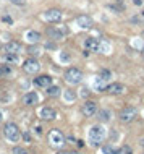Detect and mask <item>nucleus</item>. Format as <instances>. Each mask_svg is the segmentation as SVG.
<instances>
[{"label":"nucleus","instance_id":"nucleus-17","mask_svg":"<svg viewBox=\"0 0 144 154\" xmlns=\"http://www.w3.org/2000/svg\"><path fill=\"white\" fill-rule=\"evenodd\" d=\"M84 46H86V49L91 50V52H97V50H99V39L87 37L86 42H84Z\"/></svg>","mask_w":144,"mask_h":154},{"label":"nucleus","instance_id":"nucleus-30","mask_svg":"<svg viewBox=\"0 0 144 154\" xmlns=\"http://www.w3.org/2000/svg\"><path fill=\"white\" fill-rule=\"evenodd\" d=\"M122 154H131V149H130V148H126V146H125V148L122 149Z\"/></svg>","mask_w":144,"mask_h":154},{"label":"nucleus","instance_id":"nucleus-24","mask_svg":"<svg viewBox=\"0 0 144 154\" xmlns=\"http://www.w3.org/2000/svg\"><path fill=\"white\" fill-rule=\"evenodd\" d=\"M11 75V67L10 65H0V76H8Z\"/></svg>","mask_w":144,"mask_h":154},{"label":"nucleus","instance_id":"nucleus-8","mask_svg":"<svg viewBox=\"0 0 144 154\" xmlns=\"http://www.w3.org/2000/svg\"><path fill=\"white\" fill-rule=\"evenodd\" d=\"M81 112L84 117H94L97 114V102L94 101H86L81 107Z\"/></svg>","mask_w":144,"mask_h":154},{"label":"nucleus","instance_id":"nucleus-3","mask_svg":"<svg viewBox=\"0 0 144 154\" xmlns=\"http://www.w3.org/2000/svg\"><path fill=\"white\" fill-rule=\"evenodd\" d=\"M47 140H49L50 148L54 149H60L63 144H65V136L60 130H50L49 135H47Z\"/></svg>","mask_w":144,"mask_h":154},{"label":"nucleus","instance_id":"nucleus-23","mask_svg":"<svg viewBox=\"0 0 144 154\" xmlns=\"http://www.w3.org/2000/svg\"><path fill=\"white\" fill-rule=\"evenodd\" d=\"M5 60L8 64H18L19 57H18V54H5Z\"/></svg>","mask_w":144,"mask_h":154},{"label":"nucleus","instance_id":"nucleus-33","mask_svg":"<svg viewBox=\"0 0 144 154\" xmlns=\"http://www.w3.org/2000/svg\"><path fill=\"white\" fill-rule=\"evenodd\" d=\"M139 144H141V146H143V148H144V138H143V140H141V141H139Z\"/></svg>","mask_w":144,"mask_h":154},{"label":"nucleus","instance_id":"nucleus-5","mask_svg":"<svg viewBox=\"0 0 144 154\" xmlns=\"http://www.w3.org/2000/svg\"><path fill=\"white\" fill-rule=\"evenodd\" d=\"M81 80H83V72L79 68L71 67V68H68L65 72V81L68 84H79Z\"/></svg>","mask_w":144,"mask_h":154},{"label":"nucleus","instance_id":"nucleus-16","mask_svg":"<svg viewBox=\"0 0 144 154\" xmlns=\"http://www.w3.org/2000/svg\"><path fill=\"white\" fill-rule=\"evenodd\" d=\"M25 37L29 44H37V42L41 41V34H39L37 31H26Z\"/></svg>","mask_w":144,"mask_h":154},{"label":"nucleus","instance_id":"nucleus-7","mask_svg":"<svg viewBox=\"0 0 144 154\" xmlns=\"http://www.w3.org/2000/svg\"><path fill=\"white\" fill-rule=\"evenodd\" d=\"M42 16H44L46 21H49V23H57V21L62 19L63 13H62V10H58V8H50V10L44 11Z\"/></svg>","mask_w":144,"mask_h":154},{"label":"nucleus","instance_id":"nucleus-27","mask_svg":"<svg viewBox=\"0 0 144 154\" xmlns=\"http://www.w3.org/2000/svg\"><path fill=\"white\" fill-rule=\"evenodd\" d=\"M13 154H28V151L25 148H19V146H16V148L13 149Z\"/></svg>","mask_w":144,"mask_h":154},{"label":"nucleus","instance_id":"nucleus-37","mask_svg":"<svg viewBox=\"0 0 144 154\" xmlns=\"http://www.w3.org/2000/svg\"><path fill=\"white\" fill-rule=\"evenodd\" d=\"M0 49H2V46H0Z\"/></svg>","mask_w":144,"mask_h":154},{"label":"nucleus","instance_id":"nucleus-9","mask_svg":"<svg viewBox=\"0 0 144 154\" xmlns=\"http://www.w3.org/2000/svg\"><path fill=\"white\" fill-rule=\"evenodd\" d=\"M39 68H41V64H39L36 58H28V60H25V64H23V70H25L26 73H29V75L37 73Z\"/></svg>","mask_w":144,"mask_h":154},{"label":"nucleus","instance_id":"nucleus-12","mask_svg":"<svg viewBox=\"0 0 144 154\" xmlns=\"http://www.w3.org/2000/svg\"><path fill=\"white\" fill-rule=\"evenodd\" d=\"M107 93L112 94V96H120V94L125 93V86L122 84V83H112V84L107 86Z\"/></svg>","mask_w":144,"mask_h":154},{"label":"nucleus","instance_id":"nucleus-19","mask_svg":"<svg viewBox=\"0 0 144 154\" xmlns=\"http://www.w3.org/2000/svg\"><path fill=\"white\" fill-rule=\"evenodd\" d=\"M102 153L104 154H122V149L115 148V146H112V144H104L102 146Z\"/></svg>","mask_w":144,"mask_h":154},{"label":"nucleus","instance_id":"nucleus-10","mask_svg":"<svg viewBox=\"0 0 144 154\" xmlns=\"http://www.w3.org/2000/svg\"><path fill=\"white\" fill-rule=\"evenodd\" d=\"M75 23H76V26H79L81 29H91L93 28V18H89L87 15H79V16L75 19Z\"/></svg>","mask_w":144,"mask_h":154},{"label":"nucleus","instance_id":"nucleus-22","mask_svg":"<svg viewBox=\"0 0 144 154\" xmlns=\"http://www.w3.org/2000/svg\"><path fill=\"white\" fill-rule=\"evenodd\" d=\"M97 52L110 54V44L105 41V39H102V41H99V50H97Z\"/></svg>","mask_w":144,"mask_h":154},{"label":"nucleus","instance_id":"nucleus-11","mask_svg":"<svg viewBox=\"0 0 144 154\" xmlns=\"http://www.w3.org/2000/svg\"><path fill=\"white\" fill-rule=\"evenodd\" d=\"M3 50H5V54H21L23 52V46L19 44V42L11 41V42H8V44L3 46Z\"/></svg>","mask_w":144,"mask_h":154},{"label":"nucleus","instance_id":"nucleus-26","mask_svg":"<svg viewBox=\"0 0 144 154\" xmlns=\"http://www.w3.org/2000/svg\"><path fill=\"white\" fill-rule=\"evenodd\" d=\"M29 54L31 55H39V54H41V49H39V47H36V46H31L29 47Z\"/></svg>","mask_w":144,"mask_h":154},{"label":"nucleus","instance_id":"nucleus-36","mask_svg":"<svg viewBox=\"0 0 144 154\" xmlns=\"http://www.w3.org/2000/svg\"><path fill=\"white\" fill-rule=\"evenodd\" d=\"M143 16H144V11H143Z\"/></svg>","mask_w":144,"mask_h":154},{"label":"nucleus","instance_id":"nucleus-28","mask_svg":"<svg viewBox=\"0 0 144 154\" xmlns=\"http://www.w3.org/2000/svg\"><path fill=\"white\" fill-rule=\"evenodd\" d=\"M60 60H62V62H70V55H68L66 52L60 54Z\"/></svg>","mask_w":144,"mask_h":154},{"label":"nucleus","instance_id":"nucleus-13","mask_svg":"<svg viewBox=\"0 0 144 154\" xmlns=\"http://www.w3.org/2000/svg\"><path fill=\"white\" fill-rule=\"evenodd\" d=\"M39 117L42 118V120H54L55 117H57V112H55L54 107H42L41 112H39Z\"/></svg>","mask_w":144,"mask_h":154},{"label":"nucleus","instance_id":"nucleus-20","mask_svg":"<svg viewBox=\"0 0 144 154\" xmlns=\"http://www.w3.org/2000/svg\"><path fill=\"white\" fill-rule=\"evenodd\" d=\"M63 99H65L66 102L76 101V93H75V91H71V89H65V91H63Z\"/></svg>","mask_w":144,"mask_h":154},{"label":"nucleus","instance_id":"nucleus-14","mask_svg":"<svg viewBox=\"0 0 144 154\" xmlns=\"http://www.w3.org/2000/svg\"><path fill=\"white\" fill-rule=\"evenodd\" d=\"M23 102H25L26 105H37L39 94L34 93V91H29V93H26L25 96H23Z\"/></svg>","mask_w":144,"mask_h":154},{"label":"nucleus","instance_id":"nucleus-18","mask_svg":"<svg viewBox=\"0 0 144 154\" xmlns=\"http://www.w3.org/2000/svg\"><path fill=\"white\" fill-rule=\"evenodd\" d=\"M97 118L102 122V123H107V122H110V118H112V114H110V110H107V109H102V110H99L97 112Z\"/></svg>","mask_w":144,"mask_h":154},{"label":"nucleus","instance_id":"nucleus-2","mask_svg":"<svg viewBox=\"0 0 144 154\" xmlns=\"http://www.w3.org/2000/svg\"><path fill=\"white\" fill-rule=\"evenodd\" d=\"M3 135H5V138L10 143H18V141L21 140V132H19V128L15 123H11V122H8V123L3 127Z\"/></svg>","mask_w":144,"mask_h":154},{"label":"nucleus","instance_id":"nucleus-32","mask_svg":"<svg viewBox=\"0 0 144 154\" xmlns=\"http://www.w3.org/2000/svg\"><path fill=\"white\" fill-rule=\"evenodd\" d=\"M58 154H78V153H71V151H68V153H58Z\"/></svg>","mask_w":144,"mask_h":154},{"label":"nucleus","instance_id":"nucleus-31","mask_svg":"<svg viewBox=\"0 0 144 154\" xmlns=\"http://www.w3.org/2000/svg\"><path fill=\"white\" fill-rule=\"evenodd\" d=\"M13 3H18V5H21V3H25V0H11Z\"/></svg>","mask_w":144,"mask_h":154},{"label":"nucleus","instance_id":"nucleus-6","mask_svg":"<svg viewBox=\"0 0 144 154\" xmlns=\"http://www.w3.org/2000/svg\"><path fill=\"white\" fill-rule=\"evenodd\" d=\"M68 34V28L63 25V26H52L47 29V36H49L52 41H60L63 39V36Z\"/></svg>","mask_w":144,"mask_h":154},{"label":"nucleus","instance_id":"nucleus-34","mask_svg":"<svg viewBox=\"0 0 144 154\" xmlns=\"http://www.w3.org/2000/svg\"><path fill=\"white\" fill-rule=\"evenodd\" d=\"M0 120H2V112H0Z\"/></svg>","mask_w":144,"mask_h":154},{"label":"nucleus","instance_id":"nucleus-15","mask_svg":"<svg viewBox=\"0 0 144 154\" xmlns=\"http://www.w3.org/2000/svg\"><path fill=\"white\" fill-rule=\"evenodd\" d=\"M34 84L37 86V88H49L52 84V78L49 75H41V76H37L34 80Z\"/></svg>","mask_w":144,"mask_h":154},{"label":"nucleus","instance_id":"nucleus-35","mask_svg":"<svg viewBox=\"0 0 144 154\" xmlns=\"http://www.w3.org/2000/svg\"><path fill=\"white\" fill-rule=\"evenodd\" d=\"M143 57H144V50H143Z\"/></svg>","mask_w":144,"mask_h":154},{"label":"nucleus","instance_id":"nucleus-1","mask_svg":"<svg viewBox=\"0 0 144 154\" xmlns=\"http://www.w3.org/2000/svg\"><path fill=\"white\" fill-rule=\"evenodd\" d=\"M105 128L102 127V125H94V127L89 128V132H87V140H89V144L94 146V148H97V146H101L104 143V140H105Z\"/></svg>","mask_w":144,"mask_h":154},{"label":"nucleus","instance_id":"nucleus-21","mask_svg":"<svg viewBox=\"0 0 144 154\" xmlns=\"http://www.w3.org/2000/svg\"><path fill=\"white\" fill-rule=\"evenodd\" d=\"M47 94L52 97H58L60 94H62V89L58 88V86H54V84H50L49 88H47Z\"/></svg>","mask_w":144,"mask_h":154},{"label":"nucleus","instance_id":"nucleus-25","mask_svg":"<svg viewBox=\"0 0 144 154\" xmlns=\"http://www.w3.org/2000/svg\"><path fill=\"white\" fill-rule=\"evenodd\" d=\"M97 76L101 78V80H104V81H109L112 78V73L109 72V70H101V73H99Z\"/></svg>","mask_w":144,"mask_h":154},{"label":"nucleus","instance_id":"nucleus-29","mask_svg":"<svg viewBox=\"0 0 144 154\" xmlns=\"http://www.w3.org/2000/svg\"><path fill=\"white\" fill-rule=\"evenodd\" d=\"M33 130H34V133H36V135H37V136H39V135H41V133H42V128H41V127H34Z\"/></svg>","mask_w":144,"mask_h":154},{"label":"nucleus","instance_id":"nucleus-4","mask_svg":"<svg viewBox=\"0 0 144 154\" xmlns=\"http://www.w3.org/2000/svg\"><path fill=\"white\" fill-rule=\"evenodd\" d=\"M136 118H138V109L133 107V105H126V107H123L122 112H120V120H122L123 123H131Z\"/></svg>","mask_w":144,"mask_h":154}]
</instances>
